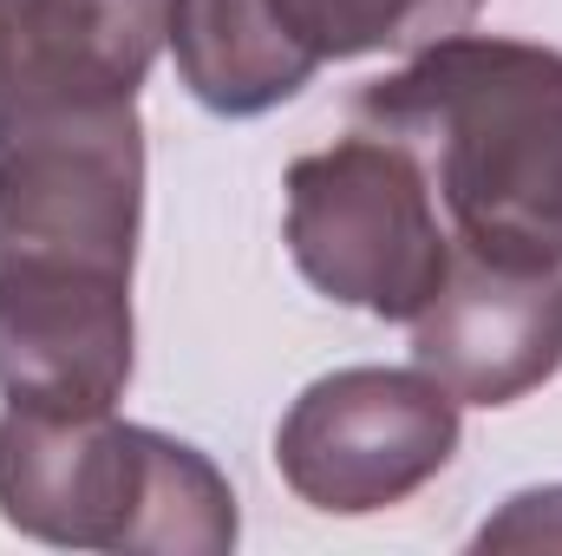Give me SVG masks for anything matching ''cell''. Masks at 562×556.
<instances>
[{"label":"cell","mask_w":562,"mask_h":556,"mask_svg":"<svg viewBox=\"0 0 562 556\" xmlns=\"http://www.w3.org/2000/svg\"><path fill=\"white\" fill-rule=\"evenodd\" d=\"M353 125L406 144L458 249L562 269V53L451 33L353 99Z\"/></svg>","instance_id":"6da1fadb"},{"label":"cell","mask_w":562,"mask_h":556,"mask_svg":"<svg viewBox=\"0 0 562 556\" xmlns=\"http://www.w3.org/2000/svg\"><path fill=\"white\" fill-rule=\"evenodd\" d=\"M0 518L59 551L229 556L243 537L216 458L112 413H0Z\"/></svg>","instance_id":"7a4b0ae2"},{"label":"cell","mask_w":562,"mask_h":556,"mask_svg":"<svg viewBox=\"0 0 562 556\" xmlns=\"http://www.w3.org/2000/svg\"><path fill=\"white\" fill-rule=\"evenodd\" d=\"M144 230L138 99L0 125V281L132 288Z\"/></svg>","instance_id":"3957f363"},{"label":"cell","mask_w":562,"mask_h":556,"mask_svg":"<svg viewBox=\"0 0 562 556\" xmlns=\"http://www.w3.org/2000/svg\"><path fill=\"white\" fill-rule=\"evenodd\" d=\"M288 256L301 281L373 321H413L451 269V230L431 177L406 144L380 132L334 138L281 177Z\"/></svg>","instance_id":"277c9868"},{"label":"cell","mask_w":562,"mask_h":556,"mask_svg":"<svg viewBox=\"0 0 562 556\" xmlns=\"http://www.w3.org/2000/svg\"><path fill=\"white\" fill-rule=\"evenodd\" d=\"M458 400L425 367H340L294 393L276 425L281 485L327 518H373L451 465Z\"/></svg>","instance_id":"5b68a950"},{"label":"cell","mask_w":562,"mask_h":556,"mask_svg":"<svg viewBox=\"0 0 562 556\" xmlns=\"http://www.w3.org/2000/svg\"><path fill=\"white\" fill-rule=\"evenodd\" d=\"M413 327L425 367L458 407H510L562 374V269L497 263L451 243V269Z\"/></svg>","instance_id":"8992f818"},{"label":"cell","mask_w":562,"mask_h":556,"mask_svg":"<svg viewBox=\"0 0 562 556\" xmlns=\"http://www.w3.org/2000/svg\"><path fill=\"white\" fill-rule=\"evenodd\" d=\"M177 0H0V125L125 105L170 46Z\"/></svg>","instance_id":"52a82bcc"},{"label":"cell","mask_w":562,"mask_h":556,"mask_svg":"<svg viewBox=\"0 0 562 556\" xmlns=\"http://www.w3.org/2000/svg\"><path fill=\"white\" fill-rule=\"evenodd\" d=\"M138 367L132 288H13L0 281L7 407L112 413Z\"/></svg>","instance_id":"ba28073f"},{"label":"cell","mask_w":562,"mask_h":556,"mask_svg":"<svg viewBox=\"0 0 562 556\" xmlns=\"http://www.w3.org/2000/svg\"><path fill=\"white\" fill-rule=\"evenodd\" d=\"M170 59L183 92L216 119H262L321 73V59L281 26L276 0H177Z\"/></svg>","instance_id":"9c48e42d"},{"label":"cell","mask_w":562,"mask_h":556,"mask_svg":"<svg viewBox=\"0 0 562 556\" xmlns=\"http://www.w3.org/2000/svg\"><path fill=\"white\" fill-rule=\"evenodd\" d=\"M484 0H276L281 26L321 59H367V53H419L477 20Z\"/></svg>","instance_id":"30bf717a"},{"label":"cell","mask_w":562,"mask_h":556,"mask_svg":"<svg viewBox=\"0 0 562 556\" xmlns=\"http://www.w3.org/2000/svg\"><path fill=\"white\" fill-rule=\"evenodd\" d=\"M537 551V544H562V485L543 491H517L484 531H477V551Z\"/></svg>","instance_id":"8fae6325"}]
</instances>
